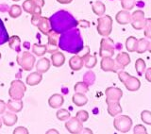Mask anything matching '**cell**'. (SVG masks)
<instances>
[{"instance_id": "cell-39", "label": "cell", "mask_w": 151, "mask_h": 134, "mask_svg": "<svg viewBox=\"0 0 151 134\" xmlns=\"http://www.w3.org/2000/svg\"><path fill=\"white\" fill-rule=\"evenodd\" d=\"M144 33L145 38L151 39V18H145V27H144Z\"/></svg>"}, {"instance_id": "cell-4", "label": "cell", "mask_w": 151, "mask_h": 134, "mask_svg": "<svg viewBox=\"0 0 151 134\" xmlns=\"http://www.w3.org/2000/svg\"><path fill=\"white\" fill-rule=\"evenodd\" d=\"M27 91V86L22 80H13L11 83V87L9 89V95L12 99L21 100Z\"/></svg>"}, {"instance_id": "cell-53", "label": "cell", "mask_w": 151, "mask_h": 134, "mask_svg": "<svg viewBox=\"0 0 151 134\" xmlns=\"http://www.w3.org/2000/svg\"><path fill=\"white\" fill-rule=\"evenodd\" d=\"M12 1H14V2H17V1H20V0H12Z\"/></svg>"}, {"instance_id": "cell-18", "label": "cell", "mask_w": 151, "mask_h": 134, "mask_svg": "<svg viewBox=\"0 0 151 134\" xmlns=\"http://www.w3.org/2000/svg\"><path fill=\"white\" fill-rule=\"evenodd\" d=\"M90 48L87 49V52L84 55H82V58L84 61V66L88 69H92L97 63V58H96V54L94 55H90Z\"/></svg>"}, {"instance_id": "cell-22", "label": "cell", "mask_w": 151, "mask_h": 134, "mask_svg": "<svg viewBox=\"0 0 151 134\" xmlns=\"http://www.w3.org/2000/svg\"><path fill=\"white\" fill-rule=\"evenodd\" d=\"M23 101L21 100H17V99H12L9 100L7 103V109H9V111L12 112H20L23 110Z\"/></svg>"}, {"instance_id": "cell-47", "label": "cell", "mask_w": 151, "mask_h": 134, "mask_svg": "<svg viewBox=\"0 0 151 134\" xmlns=\"http://www.w3.org/2000/svg\"><path fill=\"white\" fill-rule=\"evenodd\" d=\"M145 79L147 80L148 82H151V67L148 69H145Z\"/></svg>"}, {"instance_id": "cell-6", "label": "cell", "mask_w": 151, "mask_h": 134, "mask_svg": "<svg viewBox=\"0 0 151 134\" xmlns=\"http://www.w3.org/2000/svg\"><path fill=\"white\" fill-rule=\"evenodd\" d=\"M31 24L33 26L38 27L42 34L47 36V34L52 30L50 27L49 18L42 16L41 14H32L31 17Z\"/></svg>"}, {"instance_id": "cell-42", "label": "cell", "mask_w": 151, "mask_h": 134, "mask_svg": "<svg viewBox=\"0 0 151 134\" xmlns=\"http://www.w3.org/2000/svg\"><path fill=\"white\" fill-rule=\"evenodd\" d=\"M76 117L78 118L82 123H84L89 119V113H88V112L84 111V110H80V111H78L77 112V115H76Z\"/></svg>"}, {"instance_id": "cell-51", "label": "cell", "mask_w": 151, "mask_h": 134, "mask_svg": "<svg viewBox=\"0 0 151 134\" xmlns=\"http://www.w3.org/2000/svg\"><path fill=\"white\" fill-rule=\"evenodd\" d=\"M147 51L151 53V42H148V46H147Z\"/></svg>"}, {"instance_id": "cell-5", "label": "cell", "mask_w": 151, "mask_h": 134, "mask_svg": "<svg viewBox=\"0 0 151 134\" xmlns=\"http://www.w3.org/2000/svg\"><path fill=\"white\" fill-rule=\"evenodd\" d=\"M17 63L25 71H30L35 65V56L29 53L28 51H24L21 54L17 55Z\"/></svg>"}, {"instance_id": "cell-54", "label": "cell", "mask_w": 151, "mask_h": 134, "mask_svg": "<svg viewBox=\"0 0 151 134\" xmlns=\"http://www.w3.org/2000/svg\"><path fill=\"white\" fill-rule=\"evenodd\" d=\"M0 59H1V53H0Z\"/></svg>"}, {"instance_id": "cell-40", "label": "cell", "mask_w": 151, "mask_h": 134, "mask_svg": "<svg viewBox=\"0 0 151 134\" xmlns=\"http://www.w3.org/2000/svg\"><path fill=\"white\" fill-rule=\"evenodd\" d=\"M136 4V0H121V6L123 9H126V11H130L134 8Z\"/></svg>"}, {"instance_id": "cell-26", "label": "cell", "mask_w": 151, "mask_h": 134, "mask_svg": "<svg viewBox=\"0 0 151 134\" xmlns=\"http://www.w3.org/2000/svg\"><path fill=\"white\" fill-rule=\"evenodd\" d=\"M72 101L73 103L78 107H83L84 105H86L88 103V98L85 95V94H79V93H76L73 94L72 97Z\"/></svg>"}, {"instance_id": "cell-19", "label": "cell", "mask_w": 151, "mask_h": 134, "mask_svg": "<svg viewBox=\"0 0 151 134\" xmlns=\"http://www.w3.org/2000/svg\"><path fill=\"white\" fill-rule=\"evenodd\" d=\"M115 61L122 70H124L126 66L130 63V57L127 52H121L115 58Z\"/></svg>"}, {"instance_id": "cell-1", "label": "cell", "mask_w": 151, "mask_h": 134, "mask_svg": "<svg viewBox=\"0 0 151 134\" xmlns=\"http://www.w3.org/2000/svg\"><path fill=\"white\" fill-rule=\"evenodd\" d=\"M59 48L71 54H78L83 49V41L78 28L61 33L59 38Z\"/></svg>"}, {"instance_id": "cell-32", "label": "cell", "mask_w": 151, "mask_h": 134, "mask_svg": "<svg viewBox=\"0 0 151 134\" xmlns=\"http://www.w3.org/2000/svg\"><path fill=\"white\" fill-rule=\"evenodd\" d=\"M138 39L133 36H129L126 41V48L129 52H135L136 50V45Z\"/></svg>"}, {"instance_id": "cell-2", "label": "cell", "mask_w": 151, "mask_h": 134, "mask_svg": "<svg viewBox=\"0 0 151 134\" xmlns=\"http://www.w3.org/2000/svg\"><path fill=\"white\" fill-rule=\"evenodd\" d=\"M49 22L51 30L58 34H61L69 30H72L78 25L77 19L65 9H60L55 12L49 18Z\"/></svg>"}, {"instance_id": "cell-29", "label": "cell", "mask_w": 151, "mask_h": 134, "mask_svg": "<svg viewBox=\"0 0 151 134\" xmlns=\"http://www.w3.org/2000/svg\"><path fill=\"white\" fill-rule=\"evenodd\" d=\"M108 105V112L111 116L115 117L118 114H121L122 112V107L119 102H115V103H110L107 104Z\"/></svg>"}, {"instance_id": "cell-3", "label": "cell", "mask_w": 151, "mask_h": 134, "mask_svg": "<svg viewBox=\"0 0 151 134\" xmlns=\"http://www.w3.org/2000/svg\"><path fill=\"white\" fill-rule=\"evenodd\" d=\"M96 30L99 35L108 37L112 30V18L110 15H102L97 19Z\"/></svg>"}, {"instance_id": "cell-21", "label": "cell", "mask_w": 151, "mask_h": 134, "mask_svg": "<svg viewBox=\"0 0 151 134\" xmlns=\"http://www.w3.org/2000/svg\"><path fill=\"white\" fill-rule=\"evenodd\" d=\"M4 115L2 117V121L5 124V126L7 127H12L13 125H15L17 123L18 120V117L15 114V112H5Z\"/></svg>"}, {"instance_id": "cell-14", "label": "cell", "mask_w": 151, "mask_h": 134, "mask_svg": "<svg viewBox=\"0 0 151 134\" xmlns=\"http://www.w3.org/2000/svg\"><path fill=\"white\" fill-rule=\"evenodd\" d=\"M47 37H48V41H47L46 45V49L48 53H54V52L58 51V40H59V34L56 33L55 31L51 30L48 34H47Z\"/></svg>"}, {"instance_id": "cell-11", "label": "cell", "mask_w": 151, "mask_h": 134, "mask_svg": "<svg viewBox=\"0 0 151 134\" xmlns=\"http://www.w3.org/2000/svg\"><path fill=\"white\" fill-rule=\"evenodd\" d=\"M100 67L104 72L118 73V72L122 70L116 63L115 60H113L111 57H103L100 61Z\"/></svg>"}, {"instance_id": "cell-28", "label": "cell", "mask_w": 151, "mask_h": 134, "mask_svg": "<svg viewBox=\"0 0 151 134\" xmlns=\"http://www.w3.org/2000/svg\"><path fill=\"white\" fill-rule=\"evenodd\" d=\"M9 46L11 48L16 52H20L21 50V39L20 37L17 35H13L12 37H9V39L8 41Z\"/></svg>"}, {"instance_id": "cell-48", "label": "cell", "mask_w": 151, "mask_h": 134, "mask_svg": "<svg viewBox=\"0 0 151 134\" xmlns=\"http://www.w3.org/2000/svg\"><path fill=\"white\" fill-rule=\"evenodd\" d=\"M57 1L60 4H70L73 0H57Z\"/></svg>"}, {"instance_id": "cell-7", "label": "cell", "mask_w": 151, "mask_h": 134, "mask_svg": "<svg viewBox=\"0 0 151 134\" xmlns=\"http://www.w3.org/2000/svg\"><path fill=\"white\" fill-rule=\"evenodd\" d=\"M113 127L121 133H127L132 127V120L127 115H116L113 120Z\"/></svg>"}, {"instance_id": "cell-27", "label": "cell", "mask_w": 151, "mask_h": 134, "mask_svg": "<svg viewBox=\"0 0 151 134\" xmlns=\"http://www.w3.org/2000/svg\"><path fill=\"white\" fill-rule=\"evenodd\" d=\"M92 9L94 14H96L97 16H102L106 12V6L100 0H96V2L92 4Z\"/></svg>"}, {"instance_id": "cell-46", "label": "cell", "mask_w": 151, "mask_h": 134, "mask_svg": "<svg viewBox=\"0 0 151 134\" xmlns=\"http://www.w3.org/2000/svg\"><path fill=\"white\" fill-rule=\"evenodd\" d=\"M7 109V104L5 103L3 100L0 99V114H3Z\"/></svg>"}, {"instance_id": "cell-20", "label": "cell", "mask_w": 151, "mask_h": 134, "mask_svg": "<svg viewBox=\"0 0 151 134\" xmlns=\"http://www.w3.org/2000/svg\"><path fill=\"white\" fill-rule=\"evenodd\" d=\"M64 103V97L60 94H55L51 95L48 99V104L52 109L60 108Z\"/></svg>"}, {"instance_id": "cell-13", "label": "cell", "mask_w": 151, "mask_h": 134, "mask_svg": "<svg viewBox=\"0 0 151 134\" xmlns=\"http://www.w3.org/2000/svg\"><path fill=\"white\" fill-rule=\"evenodd\" d=\"M65 128L71 134H79L81 133L83 128V123L77 117L71 118L68 122L65 123Z\"/></svg>"}, {"instance_id": "cell-41", "label": "cell", "mask_w": 151, "mask_h": 134, "mask_svg": "<svg viewBox=\"0 0 151 134\" xmlns=\"http://www.w3.org/2000/svg\"><path fill=\"white\" fill-rule=\"evenodd\" d=\"M141 119L146 125L151 126V112L143 111L141 112Z\"/></svg>"}, {"instance_id": "cell-31", "label": "cell", "mask_w": 151, "mask_h": 134, "mask_svg": "<svg viewBox=\"0 0 151 134\" xmlns=\"http://www.w3.org/2000/svg\"><path fill=\"white\" fill-rule=\"evenodd\" d=\"M9 39V37L7 31V28L5 27V24L3 23L2 19L0 18V45H4L5 43H8Z\"/></svg>"}, {"instance_id": "cell-49", "label": "cell", "mask_w": 151, "mask_h": 134, "mask_svg": "<svg viewBox=\"0 0 151 134\" xmlns=\"http://www.w3.org/2000/svg\"><path fill=\"white\" fill-rule=\"evenodd\" d=\"M81 133H89V134H92L93 131L91 130H89V128H82V130H81Z\"/></svg>"}, {"instance_id": "cell-9", "label": "cell", "mask_w": 151, "mask_h": 134, "mask_svg": "<svg viewBox=\"0 0 151 134\" xmlns=\"http://www.w3.org/2000/svg\"><path fill=\"white\" fill-rule=\"evenodd\" d=\"M114 55V43L111 38H103L100 41V48H99V56L112 57Z\"/></svg>"}, {"instance_id": "cell-15", "label": "cell", "mask_w": 151, "mask_h": 134, "mask_svg": "<svg viewBox=\"0 0 151 134\" xmlns=\"http://www.w3.org/2000/svg\"><path fill=\"white\" fill-rule=\"evenodd\" d=\"M123 84L125 85L126 89L127 91H130V92L138 91L141 87V81L139 80V79H137L135 76H130Z\"/></svg>"}, {"instance_id": "cell-8", "label": "cell", "mask_w": 151, "mask_h": 134, "mask_svg": "<svg viewBox=\"0 0 151 134\" xmlns=\"http://www.w3.org/2000/svg\"><path fill=\"white\" fill-rule=\"evenodd\" d=\"M45 6V0H26L22 5L23 11L29 14H42V8Z\"/></svg>"}, {"instance_id": "cell-50", "label": "cell", "mask_w": 151, "mask_h": 134, "mask_svg": "<svg viewBox=\"0 0 151 134\" xmlns=\"http://www.w3.org/2000/svg\"><path fill=\"white\" fill-rule=\"evenodd\" d=\"M49 133H56V134H59V131L56 130H49L48 131H46V134H49Z\"/></svg>"}, {"instance_id": "cell-12", "label": "cell", "mask_w": 151, "mask_h": 134, "mask_svg": "<svg viewBox=\"0 0 151 134\" xmlns=\"http://www.w3.org/2000/svg\"><path fill=\"white\" fill-rule=\"evenodd\" d=\"M106 94V103H115L119 102L123 97V91L117 87H109L105 91Z\"/></svg>"}, {"instance_id": "cell-23", "label": "cell", "mask_w": 151, "mask_h": 134, "mask_svg": "<svg viewBox=\"0 0 151 134\" xmlns=\"http://www.w3.org/2000/svg\"><path fill=\"white\" fill-rule=\"evenodd\" d=\"M42 80V74L39 73V72H34V73L29 74L26 79L27 84L29 86H35L38 85L41 81Z\"/></svg>"}, {"instance_id": "cell-45", "label": "cell", "mask_w": 151, "mask_h": 134, "mask_svg": "<svg viewBox=\"0 0 151 134\" xmlns=\"http://www.w3.org/2000/svg\"><path fill=\"white\" fill-rule=\"evenodd\" d=\"M28 133L29 132H28L27 128L24 127H18L13 131V134H28Z\"/></svg>"}, {"instance_id": "cell-17", "label": "cell", "mask_w": 151, "mask_h": 134, "mask_svg": "<svg viewBox=\"0 0 151 134\" xmlns=\"http://www.w3.org/2000/svg\"><path fill=\"white\" fill-rule=\"evenodd\" d=\"M115 20L120 25H127V24H130L131 22V14L129 11L123 9V11L117 12L115 15Z\"/></svg>"}, {"instance_id": "cell-37", "label": "cell", "mask_w": 151, "mask_h": 134, "mask_svg": "<svg viewBox=\"0 0 151 134\" xmlns=\"http://www.w3.org/2000/svg\"><path fill=\"white\" fill-rule=\"evenodd\" d=\"M83 81L86 84L90 85H93L96 81V75L93 71H88L87 73H85L84 76H83Z\"/></svg>"}, {"instance_id": "cell-33", "label": "cell", "mask_w": 151, "mask_h": 134, "mask_svg": "<svg viewBox=\"0 0 151 134\" xmlns=\"http://www.w3.org/2000/svg\"><path fill=\"white\" fill-rule=\"evenodd\" d=\"M32 52L34 53L36 56L38 57H42L44 56L46 52V45H38V44H34L32 46Z\"/></svg>"}, {"instance_id": "cell-10", "label": "cell", "mask_w": 151, "mask_h": 134, "mask_svg": "<svg viewBox=\"0 0 151 134\" xmlns=\"http://www.w3.org/2000/svg\"><path fill=\"white\" fill-rule=\"evenodd\" d=\"M145 12L141 9H136L133 13L131 14V26L136 30H143L145 27Z\"/></svg>"}, {"instance_id": "cell-52", "label": "cell", "mask_w": 151, "mask_h": 134, "mask_svg": "<svg viewBox=\"0 0 151 134\" xmlns=\"http://www.w3.org/2000/svg\"><path fill=\"white\" fill-rule=\"evenodd\" d=\"M2 128V121H1V119H0V128Z\"/></svg>"}, {"instance_id": "cell-16", "label": "cell", "mask_w": 151, "mask_h": 134, "mask_svg": "<svg viewBox=\"0 0 151 134\" xmlns=\"http://www.w3.org/2000/svg\"><path fill=\"white\" fill-rule=\"evenodd\" d=\"M84 65V61L82 56L75 55L69 60V66L73 71H79L82 69Z\"/></svg>"}, {"instance_id": "cell-25", "label": "cell", "mask_w": 151, "mask_h": 134, "mask_svg": "<svg viewBox=\"0 0 151 134\" xmlns=\"http://www.w3.org/2000/svg\"><path fill=\"white\" fill-rule=\"evenodd\" d=\"M50 65H51V63H50V61L48 59L42 58L36 63V71L39 72V73H41V74L46 73V72L49 70Z\"/></svg>"}, {"instance_id": "cell-24", "label": "cell", "mask_w": 151, "mask_h": 134, "mask_svg": "<svg viewBox=\"0 0 151 134\" xmlns=\"http://www.w3.org/2000/svg\"><path fill=\"white\" fill-rule=\"evenodd\" d=\"M51 61L55 67H60L65 63V56L61 52L56 51L51 55Z\"/></svg>"}, {"instance_id": "cell-36", "label": "cell", "mask_w": 151, "mask_h": 134, "mask_svg": "<svg viewBox=\"0 0 151 134\" xmlns=\"http://www.w3.org/2000/svg\"><path fill=\"white\" fill-rule=\"evenodd\" d=\"M74 90L76 93H79V94H86L88 93L89 91V85L86 84L84 82V81H82V82H77L76 83V85L74 86Z\"/></svg>"}, {"instance_id": "cell-34", "label": "cell", "mask_w": 151, "mask_h": 134, "mask_svg": "<svg viewBox=\"0 0 151 134\" xmlns=\"http://www.w3.org/2000/svg\"><path fill=\"white\" fill-rule=\"evenodd\" d=\"M22 12H23L22 7H20L19 5L14 4L11 8H9V14L12 18H18L22 14Z\"/></svg>"}, {"instance_id": "cell-30", "label": "cell", "mask_w": 151, "mask_h": 134, "mask_svg": "<svg viewBox=\"0 0 151 134\" xmlns=\"http://www.w3.org/2000/svg\"><path fill=\"white\" fill-rule=\"evenodd\" d=\"M147 46H148V41L145 38H141V39L137 41L135 51L138 54H144L145 52L147 51Z\"/></svg>"}, {"instance_id": "cell-35", "label": "cell", "mask_w": 151, "mask_h": 134, "mask_svg": "<svg viewBox=\"0 0 151 134\" xmlns=\"http://www.w3.org/2000/svg\"><path fill=\"white\" fill-rule=\"evenodd\" d=\"M135 69H136V72L138 73L139 76H143L144 73L145 72V69H146L145 61L143 59L136 60V61H135Z\"/></svg>"}, {"instance_id": "cell-44", "label": "cell", "mask_w": 151, "mask_h": 134, "mask_svg": "<svg viewBox=\"0 0 151 134\" xmlns=\"http://www.w3.org/2000/svg\"><path fill=\"white\" fill-rule=\"evenodd\" d=\"M129 76H130V75L129 73H127V72L124 70H121V71L118 72V78H119V80L122 83H124L125 81L129 78Z\"/></svg>"}, {"instance_id": "cell-43", "label": "cell", "mask_w": 151, "mask_h": 134, "mask_svg": "<svg viewBox=\"0 0 151 134\" xmlns=\"http://www.w3.org/2000/svg\"><path fill=\"white\" fill-rule=\"evenodd\" d=\"M133 133L134 134H146L147 130L143 125H136L133 128Z\"/></svg>"}, {"instance_id": "cell-38", "label": "cell", "mask_w": 151, "mask_h": 134, "mask_svg": "<svg viewBox=\"0 0 151 134\" xmlns=\"http://www.w3.org/2000/svg\"><path fill=\"white\" fill-rule=\"evenodd\" d=\"M56 116L60 121H65V120H67L68 118H70L71 114H70V112L67 111V110L60 109V110H59L58 112H57Z\"/></svg>"}]
</instances>
